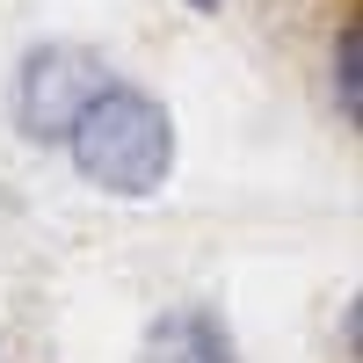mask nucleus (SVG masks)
Listing matches in <instances>:
<instances>
[{"label":"nucleus","mask_w":363,"mask_h":363,"mask_svg":"<svg viewBox=\"0 0 363 363\" xmlns=\"http://www.w3.org/2000/svg\"><path fill=\"white\" fill-rule=\"evenodd\" d=\"M66 145H73L80 174L95 182V189H109V196H145V189H160V174H167V160H174L167 109L145 102L138 87H102V95L73 116Z\"/></svg>","instance_id":"obj_1"},{"label":"nucleus","mask_w":363,"mask_h":363,"mask_svg":"<svg viewBox=\"0 0 363 363\" xmlns=\"http://www.w3.org/2000/svg\"><path fill=\"white\" fill-rule=\"evenodd\" d=\"M102 87H109V73L87 51H37L29 73H22V124H29V138H66L73 116L95 102Z\"/></svg>","instance_id":"obj_2"}]
</instances>
